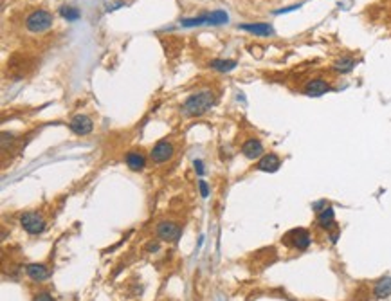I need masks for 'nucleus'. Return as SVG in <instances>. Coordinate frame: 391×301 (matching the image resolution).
I'll return each instance as SVG.
<instances>
[{"mask_svg":"<svg viewBox=\"0 0 391 301\" xmlns=\"http://www.w3.org/2000/svg\"><path fill=\"white\" fill-rule=\"evenodd\" d=\"M20 225L24 227V231H27L29 234H40L45 229V220L44 216L38 215L35 211H27L20 216Z\"/></svg>","mask_w":391,"mask_h":301,"instance_id":"nucleus-5","label":"nucleus"},{"mask_svg":"<svg viewBox=\"0 0 391 301\" xmlns=\"http://www.w3.org/2000/svg\"><path fill=\"white\" fill-rule=\"evenodd\" d=\"M238 63L234 62V60H213L209 62V67L215 69V71H220V72H229L236 67Z\"/></svg>","mask_w":391,"mask_h":301,"instance_id":"nucleus-17","label":"nucleus"},{"mask_svg":"<svg viewBox=\"0 0 391 301\" xmlns=\"http://www.w3.org/2000/svg\"><path fill=\"white\" fill-rule=\"evenodd\" d=\"M125 164L132 171H143L144 166H146V155L139 150H130L125 155Z\"/></svg>","mask_w":391,"mask_h":301,"instance_id":"nucleus-10","label":"nucleus"},{"mask_svg":"<svg viewBox=\"0 0 391 301\" xmlns=\"http://www.w3.org/2000/svg\"><path fill=\"white\" fill-rule=\"evenodd\" d=\"M227 20H229L227 13H225V11H220V9L207 15V24H211V26H222V24H225Z\"/></svg>","mask_w":391,"mask_h":301,"instance_id":"nucleus-19","label":"nucleus"},{"mask_svg":"<svg viewBox=\"0 0 391 301\" xmlns=\"http://www.w3.org/2000/svg\"><path fill=\"white\" fill-rule=\"evenodd\" d=\"M60 15H62L67 22H76L78 18L81 17V11L78 8H74V6H62V8H60Z\"/></svg>","mask_w":391,"mask_h":301,"instance_id":"nucleus-18","label":"nucleus"},{"mask_svg":"<svg viewBox=\"0 0 391 301\" xmlns=\"http://www.w3.org/2000/svg\"><path fill=\"white\" fill-rule=\"evenodd\" d=\"M35 301H54V299H53V296H51V294H47V292H40V294H36Z\"/></svg>","mask_w":391,"mask_h":301,"instance_id":"nucleus-23","label":"nucleus"},{"mask_svg":"<svg viewBox=\"0 0 391 301\" xmlns=\"http://www.w3.org/2000/svg\"><path fill=\"white\" fill-rule=\"evenodd\" d=\"M180 24H182V27L202 26V24H207V15H202V17H197V18H184Z\"/></svg>","mask_w":391,"mask_h":301,"instance_id":"nucleus-20","label":"nucleus"},{"mask_svg":"<svg viewBox=\"0 0 391 301\" xmlns=\"http://www.w3.org/2000/svg\"><path fill=\"white\" fill-rule=\"evenodd\" d=\"M216 103V96L211 90H200L191 94L182 105V114L188 117H198L206 114Z\"/></svg>","mask_w":391,"mask_h":301,"instance_id":"nucleus-1","label":"nucleus"},{"mask_svg":"<svg viewBox=\"0 0 391 301\" xmlns=\"http://www.w3.org/2000/svg\"><path fill=\"white\" fill-rule=\"evenodd\" d=\"M373 294L377 299H384V297L391 296V278H382L375 283Z\"/></svg>","mask_w":391,"mask_h":301,"instance_id":"nucleus-16","label":"nucleus"},{"mask_svg":"<svg viewBox=\"0 0 391 301\" xmlns=\"http://www.w3.org/2000/svg\"><path fill=\"white\" fill-rule=\"evenodd\" d=\"M175 155V146L170 139H161L159 143L153 144L152 152H150V159H152L155 164H162V162H168L171 157Z\"/></svg>","mask_w":391,"mask_h":301,"instance_id":"nucleus-4","label":"nucleus"},{"mask_svg":"<svg viewBox=\"0 0 391 301\" xmlns=\"http://www.w3.org/2000/svg\"><path fill=\"white\" fill-rule=\"evenodd\" d=\"M265 148H263V144H261L260 139H247L245 143L242 144V153H243V157H247L251 159V161H254V159H261L263 155H265Z\"/></svg>","mask_w":391,"mask_h":301,"instance_id":"nucleus-8","label":"nucleus"},{"mask_svg":"<svg viewBox=\"0 0 391 301\" xmlns=\"http://www.w3.org/2000/svg\"><path fill=\"white\" fill-rule=\"evenodd\" d=\"M53 22L54 17L51 11H47V9H35L33 13L27 15L26 27L31 33H44L53 27Z\"/></svg>","mask_w":391,"mask_h":301,"instance_id":"nucleus-2","label":"nucleus"},{"mask_svg":"<svg viewBox=\"0 0 391 301\" xmlns=\"http://www.w3.org/2000/svg\"><path fill=\"white\" fill-rule=\"evenodd\" d=\"M119 6H125L123 0H117V2H112V4H107V11H116Z\"/></svg>","mask_w":391,"mask_h":301,"instance_id":"nucleus-24","label":"nucleus"},{"mask_svg":"<svg viewBox=\"0 0 391 301\" xmlns=\"http://www.w3.org/2000/svg\"><path fill=\"white\" fill-rule=\"evenodd\" d=\"M238 29H242V31H247V33H252V35H256V36H272V35H274V27L270 26V24H267V22L242 24V26H238Z\"/></svg>","mask_w":391,"mask_h":301,"instance_id":"nucleus-12","label":"nucleus"},{"mask_svg":"<svg viewBox=\"0 0 391 301\" xmlns=\"http://www.w3.org/2000/svg\"><path fill=\"white\" fill-rule=\"evenodd\" d=\"M357 62L351 56H342V58L335 60L332 65V69L335 72H339V74H348V72H351L353 69H355Z\"/></svg>","mask_w":391,"mask_h":301,"instance_id":"nucleus-15","label":"nucleus"},{"mask_svg":"<svg viewBox=\"0 0 391 301\" xmlns=\"http://www.w3.org/2000/svg\"><path fill=\"white\" fill-rule=\"evenodd\" d=\"M330 90H332V87H330L328 81L323 80V78H315V80H310L305 85V94L306 96H312V98H319V96L326 94V92H330Z\"/></svg>","mask_w":391,"mask_h":301,"instance_id":"nucleus-9","label":"nucleus"},{"mask_svg":"<svg viewBox=\"0 0 391 301\" xmlns=\"http://www.w3.org/2000/svg\"><path fill=\"white\" fill-rule=\"evenodd\" d=\"M297 8H301V4L288 6V8H285V9H278V11H274V15H283V13H288V11H296Z\"/></svg>","mask_w":391,"mask_h":301,"instance_id":"nucleus-22","label":"nucleus"},{"mask_svg":"<svg viewBox=\"0 0 391 301\" xmlns=\"http://www.w3.org/2000/svg\"><path fill=\"white\" fill-rule=\"evenodd\" d=\"M337 238H339V231H335V233L330 234V242H332V243L337 242Z\"/></svg>","mask_w":391,"mask_h":301,"instance_id":"nucleus-27","label":"nucleus"},{"mask_svg":"<svg viewBox=\"0 0 391 301\" xmlns=\"http://www.w3.org/2000/svg\"><path fill=\"white\" fill-rule=\"evenodd\" d=\"M317 225H319L321 229H333L335 227V213H333L332 206L324 207L323 211L317 213Z\"/></svg>","mask_w":391,"mask_h":301,"instance_id":"nucleus-13","label":"nucleus"},{"mask_svg":"<svg viewBox=\"0 0 391 301\" xmlns=\"http://www.w3.org/2000/svg\"><path fill=\"white\" fill-rule=\"evenodd\" d=\"M69 128H71L76 135H89L90 132H92V128H94V123H92V119H90L89 116H85V114H78V116H74L71 119Z\"/></svg>","mask_w":391,"mask_h":301,"instance_id":"nucleus-7","label":"nucleus"},{"mask_svg":"<svg viewBox=\"0 0 391 301\" xmlns=\"http://www.w3.org/2000/svg\"><path fill=\"white\" fill-rule=\"evenodd\" d=\"M283 242L287 243L288 247H294L297 251H306L308 245H310L312 238H310V233L303 227H297V229H292L288 231L287 234L283 236Z\"/></svg>","mask_w":391,"mask_h":301,"instance_id":"nucleus-3","label":"nucleus"},{"mask_svg":"<svg viewBox=\"0 0 391 301\" xmlns=\"http://www.w3.org/2000/svg\"><path fill=\"white\" fill-rule=\"evenodd\" d=\"M324 207H328V206H326V200H319V202L314 204V211L319 213V211H323Z\"/></svg>","mask_w":391,"mask_h":301,"instance_id":"nucleus-25","label":"nucleus"},{"mask_svg":"<svg viewBox=\"0 0 391 301\" xmlns=\"http://www.w3.org/2000/svg\"><path fill=\"white\" fill-rule=\"evenodd\" d=\"M198 188H200V195H202L204 198L209 197V189H207V182H206V180H198Z\"/></svg>","mask_w":391,"mask_h":301,"instance_id":"nucleus-21","label":"nucleus"},{"mask_svg":"<svg viewBox=\"0 0 391 301\" xmlns=\"http://www.w3.org/2000/svg\"><path fill=\"white\" fill-rule=\"evenodd\" d=\"M180 233H182V229H180L175 222L164 220L157 225V236L162 242H177L180 238Z\"/></svg>","mask_w":391,"mask_h":301,"instance_id":"nucleus-6","label":"nucleus"},{"mask_svg":"<svg viewBox=\"0 0 391 301\" xmlns=\"http://www.w3.org/2000/svg\"><path fill=\"white\" fill-rule=\"evenodd\" d=\"M279 166H281V159L276 153H265L256 164L258 170L265 171V173H274V171L279 170Z\"/></svg>","mask_w":391,"mask_h":301,"instance_id":"nucleus-11","label":"nucleus"},{"mask_svg":"<svg viewBox=\"0 0 391 301\" xmlns=\"http://www.w3.org/2000/svg\"><path fill=\"white\" fill-rule=\"evenodd\" d=\"M146 249H148L150 252H153V251H159V243H157V242H150L148 245H146Z\"/></svg>","mask_w":391,"mask_h":301,"instance_id":"nucleus-26","label":"nucleus"},{"mask_svg":"<svg viewBox=\"0 0 391 301\" xmlns=\"http://www.w3.org/2000/svg\"><path fill=\"white\" fill-rule=\"evenodd\" d=\"M27 276L33 281H44V279L49 278V270H47L45 265H42V263H29L27 265Z\"/></svg>","mask_w":391,"mask_h":301,"instance_id":"nucleus-14","label":"nucleus"}]
</instances>
